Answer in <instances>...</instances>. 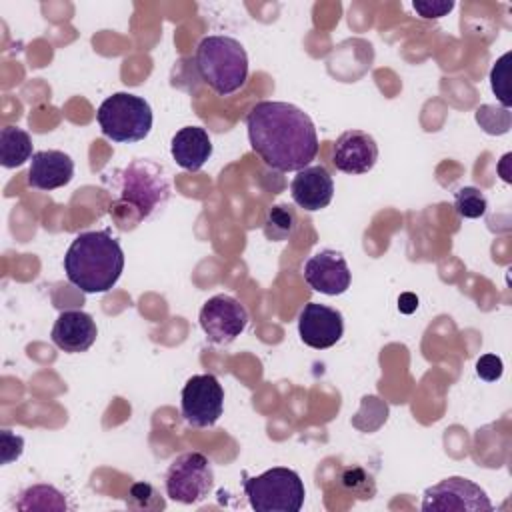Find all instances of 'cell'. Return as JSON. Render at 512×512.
<instances>
[{
  "mask_svg": "<svg viewBox=\"0 0 512 512\" xmlns=\"http://www.w3.org/2000/svg\"><path fill=\"white\" fill-rule=\"evenodd\" d=\"M250 148L278 172H298L316 158L318 134L312 118L290 102L262 100L246 116Z\"/></svg>",
  "mask_w": 512,
  "mask_h": 512,
  "instance_id": "cell-1",
  "label": "cell"
},
{
  "mask_svg": "<svg viewBox=\"0 0 512 512\" xmlns=\"http://www.w3.org/2000/svg\"><path fill=\"white\" fill-rule=\"evenodd\" d=\"M122 270V246L106 230L78 234L64 254L66 278L84 294H102L112 290L120 280Z\"/></svg>",
  "mask_w": 512,
  "mask_h": 512,
  "instance_id": "cell-2",
  "label": "cell"
},
{
  "mask_svg": "<svg viewBox=\"0 0 512 512\" xmlns=\"http://www.w3.org/2000/svg\"><path fill=\"white\" fill-rule=\"evenodd\" d=\"M200 78L218 94L240 90L248 78V54L240 40L226 34L204 36L194 54Z\"/></svg>",
  "mask_w": 512,
  "mask_h": 512,
  "instance_id": "cell-3",
  "label": "cell"
},
{
  "mask_svg": "<svg viewBox=\"0 0 512 512\" xmlns=\"http://www.w3.org/2000/svg\"><path fill=\"white\" fill-rule=\"evenodd\" d=\"M112 190L116 192V206H130L136 210V222H140L168 202L170 180L160 164L138 158L114 172Z\"/></svg>",
  "mask_w": 512,
  "mask_h": 512,
  "instance_id": "cell-4",
  "label": "cell"
},
{
  "mask_svg": "<svg viewBox=\"0 0 512 512\" xmlns=\"http://www.w3.org/2000/svg\"><path fill=\"white\" fill-rule=\"evenodd\" d=\"M98 126L106 138L112 142H140L152 130V108L148 100L130 92H116L108 96L98 112Z\"/></svg>",
  "mask_w": 512,
  "mask_h": 512,
  "instance_id": "cell-5",
  "label": "cell"
},
{
  "mask_svg": "<svg viewBox=\"0 0 512 512\" xmlns=\"http://www.w3.org/2000/svg\"><path fill=\"white\" fill-rule=\"evenodd\" d=\"M242 488L258 512H298L306 496L300 474L284 466H274L252 478L246 476Z\"/></svg>",
  "mask_w": 512,
  "mask_h": 512,
  "instance_id": "cell-6",
  "label": "cell"
},
{
  "mask_svg": "<svg viewBox=\"0 0 512 512\" xmlns=\"http://www.w3.org/2000/svg\"><path fill=\"white\" fill-rule=\"evenodd\" d=\"M164 486L168 498L174 502L198 504L214 486L212 462L202 452H184L170 462Z\"/></svg>",
  "mask_w": 512,
  "mask_h": 512,
  "instance_id": "cell-7",
  "label": "cell"
},
{
  "mask_svg": "<svg viewBox=\"0 0 512 512\" xmlns=\"http://www.w3.org/2000/svg\"><path fill=\"white\" fill-rule=\"evenodd\" d=\"M424 512H492L494 506L476 482L464 476H448L422 494Z\"/></svg>",
  "mask_w": 512,
  "mask_h": 512,
  "instance_id": "cell-8",
  "label": "cell"
},
{
  "mask_svg": "<svg viewBox=\"0 0 512 512\" xmlns=\"http://www.w3.org/2000/svg\"><path fill=\"white\" fill-rule=\"evenodd\" d=\"M180 410L186 424L210 428L224 410V388L214 374H196L186 380L180 396Z\"/></svg>",
  "mask_w": 512,
  "mask_h": 512,
  "instance_id": "cell-9",
  "label": "cell"
},
{
  "mask_svg": "<svg viewBox=\"0 0 512 512\" xmlns=\"http://www.w3.org/2000/svg\"><path fill=\"white\" fill-rule=\"evenodd\" d=\"M198 322L210 342L230 344L244 332L248 324V310L234 296L216 294L200 308Z\"/></svg>",
  "mask_w": 512,
  "mask_h": 512,
  "instance_id": "cell-10",
  "label": "cell"
},
{
  "mask_svg": "<svg viewBox=\"0 0 512 512\" xmlns=\"http://www.w3.org/2000/svg\"><path fill=\"white\" fill-rule=\"evenodd\" d=\"M302 272H304L306 284L314 292H320L326 296L344 294L352 282V274L346 258L342 256V252L332 248H324L312 254L304 262Z\"/></svg>",
  "mask_w": 512,
  "mask_h": 512,
  "instance_id": "cell-11",
  "label": "cell"
},
{
  "mask_svg": "<svg viewBox=\"0 0 512 512\" xmlns=\"http://www.w3.org/2000/svg\"><path fill=\"white\" fill-rule=\"evenodd\" d=\"M298 334L300 340L314 350L330 348L344 334V318L336 308L308 302L298 314Z\"/></svg>",
  "mask_w": 512,
  "mask_h": 512,
  "instance_id": "cell-12",
  "label": "cell"
},
{
  "mask_svg": "<svg viewBox=\"0 0 512 512\" xmlns=\"http://www.w3.org/2000/svg\"><path fill=\"white\" fill-rule=\"evenodd\" d=\"M378 160V144L372 134L364 130L342 132L332 148V162L344 174H366Z\"/></svg>",
  "mask_w": 512,
  "mask_h": 512,
  "instance_id": "cell-13",
  "label": "cell"
},
{
  "mask_svg": "<svg viewBox=\"0 0 512 512\" xmlns=\"http://www.w3.org/2000/svg\"><path fill=\"white\" fill-rule=\"evenodd\" d=\"M290 196L294 204L306 212H318L332 202L334 180L322 164L306 166L292 178Z\"/></svg>",
  "mask_w": 512,
  "mask_h": 512,
  "instance_id": "cell-14",
  "label": "cell"
},
{
  "mask_svg": "<svg viewBox=\"0 0 512 512\" xmlns=\"http://www.w3.org/2000/svg\"><path fill=\"white\" fill-rule=\"evenodd\" d=\"M96 336H98L96 322L84 310L60 312L50 332L52 342L68 354L86 352L96 342Z\"/></svg>",
  "mask_w": 512,
  "mask_h": 512,
  "instance_id": "cell-15",
  "label": "cell"
},
{
  "mask_svg": "<svg viewBox=\"0 0 512 512\" xmlns=\"http://www.w3.org/2000/svg\"><path fill=\"white\" fill-rule=\"evenodd\" d=\"M74 176V160L62 150L34 152L28 168V186L36 190H56Z\"/></svg>",
  "mask_w": 512,
  "mask_h": 512,
  "instance_id": "cell-16",
  "label": "cell"
},
{
  "mask_svg": "<svg viewBox=\"0 0 512 512\" xmlns=\"http://www.w3.org/2000/svg\"><path fill=\"white\" fill-rule=\"evenodd\" d=\"M170 154L180 168L196 172L212 156V140L204 128L184 126L172 136Z\"/></svg>",
  "mask_w": 512,
  "mask_h": 512,
  "instance_id": "cell-17",
  "label": "cell"
},
{
  "mask_svg": "<svg viewBox=\"0 0 512 512\" xmlns=\"http://www.w3.org/2000/svg\"><path fill=\"white\" fill-rule=\"evenodd\" d=\"M16 508L20 512H34V510L64 512V510H68V502H66V494L60 492L56 486L32 484L20 492V496L16 500Z\"/></svg>",
  "mask_w": 512,
  "mask_h": 512,
  "instance_id": "cell-18",
  "label": "cell"
},
{
  "mask_svg": "<svg viewBox=\"0 0 512 512\" xmlns=\"http://www.w3.org/2000/svg\"><path fill=\"white\" fill-rule=\"evenodd\" d=\"M32 138L18 126H4L0 130V162L4 168H18L32 160Z\"/></svg>",
  "mask_w": 512,
  "mask_h": 512,
  "instance_id": "cell-19",
  "label": "cell"
},
{
  "mask_svg": "<svg viewBox=\"0 0 512 512\" xmlns=\"http://www.w3.org/2000/svg\"><path fill=\"white\" fill-rule=\"evenodd\" d=\"M296 230V214L288 204H276L268 210L264 234L270 240H288Z\"/></svg>",
  "mask_w": 512,
  "mask_h": 512,
  "instance_id": "cell-20",
  "label": "cell"
},
{
  "mask_svg": "<svg viewBox=\"0 0 512 512\" xmlns=\"http://www.w3.org/2000/svg\"><path fill=\"white\" fill-rule=\"evenodd\" d=\"M454 210L460 218H480L488 210V200L480 188L462 186L454 194Z\"/></svg>",
  "mask_w": 512,
  "mask_h": 512,
  "instance_id": "cell-21",
  "label": "cell"
},
{
  "mask_svg": "<svg viewBox=\"0 0 512 512\" xmlns=\"http://www.w3.org/2000/svg\"><path fill=\"white\" fill-rule=\"evenodd\" d=\"M338 482H340L344 492H348L350 496L360 498V500H368L376 492L374 478L364 468H360V466L344 468L340 472V476H338Z\"/></svg>",
  "mask_w": 512,
  "mask_h": 512,
  "instance_id": "cell-22",
  "label": "cell"
},
{
  "mask_svg": "<svg viewBox=\"0 0 512 512\" xmlns=\"http://www.w3.org/2000/svg\"><path fill=\"white\" fill-rule=\"evenodd\" d=\"M126 504L132 510H164L166 502L148 482H134L128 490Z\"/></svg>",
  "mask_w": 512,
  "mask_h": 512,
  "instance_id": "cell-23",
  "label": "cell"
},
{
  "mask_svg": "<svg viewBox=\"0 0 512 512\" xmlns=\"http://www.w3.org/2000/svg\"><path fill=\"white\" fill-rule=\"evenodd\" d=\"M508 60L510 52H506L502 58H498L490 70V84L492 92L500 98L504 108L510 106V90H508Z\"/></svg>",
  "mask_w": 512,
  "mask_h": 512,
  "instance_id": "cell-24",
  "label": "cell"
},
{
  "mask_svg": "<svg viewBox=\"0 0 512 512\" xmlns=\"http://www.w3.org/2000/svg\"><path fill=\"white\" fill-rule=\"evenodd\" d=\"M502 372H504V364H502V358L496 354H482L476 360V374L486 382L500 380Z\"/></svg>",
  "mask_w": 512,
  "mask_h": 512,
  "instance_id": "cell-25",
  "label": "cell"
},
{
  "mask_svg": "<svg viewBox=\"0 0 512 512\" xmlns=\"http://www.w3.org/2000/svg\"><path fill=\"white\" fill-rule=\"evenodd\" d=\"M412 8L426 20H432V18H442L446 16L448 12H452L454 8V2L452 0H414L412 2Z\"/></svg>",
  "mask_w": 512,
  "mask_h": 512,
  "instance_id": "cell-26",
  "label": "cell"
},
{
  "mask_svg": "<svg viewBox=\"0 0 512 512\" xmlns=\"http://www.w3.org/2000/svg\"><path fill=\"white\" fill-rule=\"evenodd\" d=\"M0 446H2V464H10L12 460H18L24 450V438L18 434H12L10 430L0 432Z\"/></svg>",
  "mask_w": 512,
  "mask_h": 512,
  "instance_id": "cell-27",
  "label": "cell"
},
{
  "mask_svg": "<svg viewBox=\"0 0 512 512\" xmlns=\"http://www.w3.org/2000/svg\"><path fill=\"white\" fill-rule=\"evenodd\" d=\"M398 308H400V312L410 314V312H414V310L418 308V298H416L414 294H410V292H404V294L398 298Z\"/></svg>",
  "mask_w": 512,
  "mask_h": 512,
  "instance_id": "cell-28",
  "label": "cell"
}]
</instances>
